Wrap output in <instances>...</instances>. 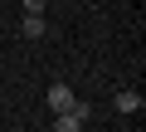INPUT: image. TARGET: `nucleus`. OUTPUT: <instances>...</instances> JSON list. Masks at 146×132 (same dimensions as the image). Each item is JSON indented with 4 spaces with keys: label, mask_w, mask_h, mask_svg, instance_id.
Segmentation results:
<instances>
[{
    "label": "nucleus",
    "mask_w": 146,
    "mask_h": 132,
    "mask_svg": "<svg viewBox=\"0 0 146 132\" xmlns=\"http://www.w3.org/2000/svg\"><path fill=\"white\" fill-rule=\"evenodd\" d=\"M20 5H25L29 15H44V5H49V0H20Z\"/></svg>",
    "instance_id": "obj_5"
},
{
    "label": "nucleus",
    "mask_w": 146,
    "mask_h": 132,
    "mask_svg": "<svg viewBox=\"0 0 146 132\" xmlns=\"http://www.w3.org/2000/svg\"><path fill=\"white\" fill-rule=\"evenodd\" d=\"M112 108H117V113H127V117H131V113H141V108H146V98H141V93H136V88H122V93H117V98H112Z\"/></svg>",
    "instance_id": "obj_2"
},
{
    "label": "nucleus",
    "mask_w": 146,
    "mask_h": 132,
    "mask_svg": "<svg viewBox=\"0 0 146 132\" xmlns=\"http://www.w3.org/2000/svg\"><path fill=\"white\" fill-rule=\"evenodd\" d=\"M20 39H44V15H29V10H25V20H20Z\"/></svg>",
    "instance_id": "obj_4"
},
{
    "label": "nucleus",
    "mask_w": 146,
    "mask_h": 132,
    "mask_svg": "<svg viewBox=\"0 0 146 132\" xmlns=\"http://www.w3.org/2000/svg\"><path fill=\"white\" fill-rule=\"evenodd\" d=\"M68 103H73V88H68L63 78H58V83H49V108H54V113H63Z\"/></svg>",
    "instance_id": "obj_3"
},
{
    "label": "nucleus",
    "mask_w": 146,
    "mask_h": 132,
    "mask_svg": "<svg viewBox=\"0 0 146 132\" xmlns=\"http://www.w3.org/2000/svg\"><path fill=\"white\" fill-rule=\"evenodd\" d=\"M88 117H93V108H88L83 98H73V103H68L63 113H54V127H58V132H78V127H83Z\"/></svg>",
    "instance_id": "obj_1"
}]
</instances>
